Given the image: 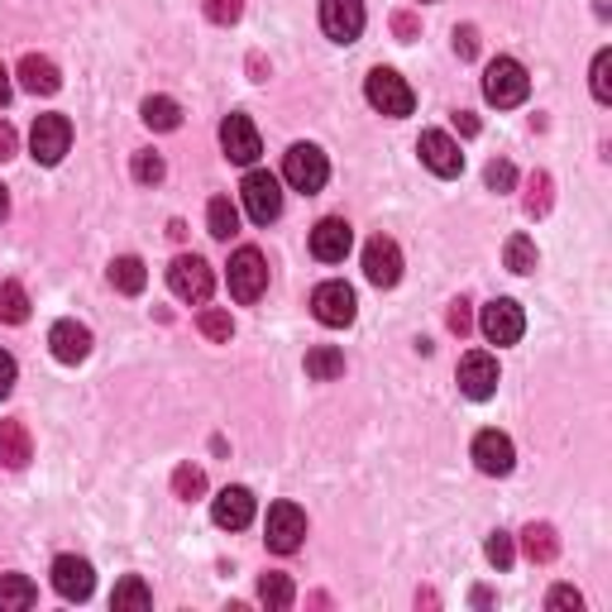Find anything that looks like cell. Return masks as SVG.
Masks as SVG:
<instances>
[{
  "mask_svg": "<svg viewBox=\"0 0 612 612\" xmlns=\"http://www.w3.org/2000/svg\"><path fill=\"white\" fill-rule=\"evenodd\" d=\"M484 96H488V106H498V111L522 106V101L531 96V77H527V68H522L517 58H493L488 72H484Z\"/></svg>",
  "mask_w": 612,
  "mask_h": 612,
  "instance_id": "6da1fadb",
  "label": "cell"
},
{
  "mask_svg": "<svg viewBox=\"0 0 612 612\" xmlns=\"http://www.w3.org/2000/svg\"><path fill=\"white\" fill-rule=\"evenodd\" d=\"M363 96H369V106L388 115V120H402V115H412V106H416V91L407 86V77L393 68H373L369 82H363Z\"/></svg>",
  "mask_w": 612,
  "mask_h": 612,
  "instance_id": "7a4b0ae2",
  "label": "cell"
},
{
  "mask_svg": "<svg viewBox=\"0 0 612 612\" xmlns=\"http://www.w3.org/2000/svg\"><path fill=\"white\" fill-rule=\"evenodd\" d=\"M168 288H173L177 302L206 307V302H211V292H216V273H211V264H206V258H197V254H177L173 268H168Z\"/></svg>",
  "mask_w": 612,
  "mask_h": 612,
  "instance_id": "3957f363",
  "label": "cell"
},
{
  "mask_svg": "<svg viewBox=\"0 0 612 612\" xmlns=\"http://www.w3.org/2000/svg\"><path fill=\"white\" fill-rule=\"evenodd\" d=\"M264 292H268V264H264V254H258L254 244H244V250L230 254V297L250 307Z\"/></svg>",
  "mask_w": 612,
  "mask_h": 612,
  "instance_id": "277c9868",
  "label": "cell"
},
{
  "mask_svg": "<svg viewBox=\"0 0 612 612\" xmlns=\"http://www.w3.org/2000/svg\"><path fill=\"white\" fill-rule=\"evenodd\" d=\"M325 177H331V163H325V153L316 145H292L288 153H282V182L297 192H321Z\"/></svg>",
  "mask_w": 612,
  "mask_h": 612,
  "instance_id": "5b68a950",
  "label": "cell"
},
{
  "mask_svg": "<svg viewBox=\"0 0 612 612\" xmlns=\"http://www.w3.org/2000/svg\"><path fill=\"white\" fill-rule=\"evenodd\" d=\"M240 197H244V211H250L254 226H273V220L282 216V177H273V173H264V168H254V173L244 177Z\"/></svg>",
  "mask_w": 612,
  "mask_h": 612,
  "instance_id": "8992f818",
  "label": "cell"
},
{
  "mask_svg": "<svg viewBox=\"0 0 612 612\" xmlns=\"http://www.w3.org/2000/svg\"><path fill=\"white\" fill-rule=\"evenodd\" d=\"M68 149H72V120H68V115H38L34 129H30V153H34V163L58 168Z\"/></svg>",
  "mask_w": 612,
  "mask_h": 612,
  "instance_id": "52a82bcc",
  "label": "cell"
},
{
  "mask_svg": "<svg viewBox=\"0 0 612 612\" xmlns=\"http://www.w3.org/2000/svg\"><path fill=\"white\" fill-rule=\"evenodd\" d=\"M302 536H307V512H302V507H297V503H273L268 507V522H264L268 551L292 555V551H302Z\"/></svg>",
  "mask_w": 612,
  "mask_h": 612,
  "instance_id": "ba28073f",
  "label": "cell"
},
{
  "mask_svg": "<svg viewBox=\"0 0 612 612\" xmlns=\"http://www.w3.org/2000/svg\"><path fill=\"white\" fill-rule=\"evenodd\" d=\"M311 316H316L321 325H331V331H340V325H349L359 316V302H355V288L349 282H321L316 292H311Z\"/></svg>",
  "mask_w": 612,
  "mask_h": 612,
  "instance_id": "9c48e42d",
  "label": "cell"
},
{
  "mask_svg": "<svg viewBox=\"0 0 612 612\" xmlns=\"http://www.w3.org/2000/svg\"><path fill=\"white\" fill-rule=\"evenodd\" d=\"M478 331L488 335V345H517L527 335V316H522V307H517L512 297H498V302L484 307Z\"/></svg>",
  "mask_w": 612,
  "mask_h": 612,
  "instance_id": "30bf717a",
  "label": "cell"
},
{
  "mask_svg": "<svg viewBox=\"0 0 612 612\" xmlns=\"http://www.w3.org/2000/svg\"><path fill=\"white\" fill-rule=\"evenodd\" d=\"M220 149H226V159L240 163V168L258 163L264 145H258V129H254L250 115H226V125H220Z\"/></svg>",
  "mask_w": 612,
  "mask_h": 612,
  "instance_id": "8fae6325",
  "label": "cell"
},
{
  "mask_svg": "<svg viewBox=\"0 0 612 612\" xmlns=\"http://www.w3.org/2000/svg\"><path fill=\"white\" fill-rule=\"evenodd\" d=\"M363 0H321V30L335 44H355L363 34Z\"/></svg>",
  "mask_w": 612,
  "mask_h": 612,
  "instance_id": "7c38bea8",
  "label": "cell"
},
{
  "mask_svg": "<svg viewBox=\"0 0 612 612\" xmlns=\"http://www.w3.org/2000/svg\"><path fill=\"white\" fill-rule=\"evenodd\" d=\"M254 512H258V503H254V493L244 484H230V488H220L211 498V522L226 527V531H244L254 522Z\"/></svg>",
  "mask_w": 612,
  "mask_h": 612,
  "instance_id": "4fadbf2b",
  "label": "cell"
},
{
  "mask_svg": "<svg viewBox=\"0 0 612 612\" xmlns=\"http://www.w3.org/2000/svg\"><path fill=\"white\" fill-rule=\"evenodd\" d=\"M416 153H422V163L431 168L436 177H460L464 173V153L446 129H426V135L416 139Z\"/></svg>",
  "mask_w": 612,
  "mask_h": 612,
  "instance_id": "5bb4252c",
  "label": "cell"
},
{
  "mask_svg": "<svg viewBox=\"0 0 612 612\" xmlns=\"http://www.w3.org/2000/svg\"><path fill=\"white\" fill-rule=\"evenodd\" d=\"M460 393L469 402H488L498 393V359L484 355V349H474V355L460 359Z\"/></svg>",
  "mask_w": 612,
  "mask_h": 612,
  "instance_id": "9a60e30c",
  "label": "cell"
},
{
  "mask_svg": "<svg viewBox=\"0 0 612 612\" xmlns=\"http://www.w3.org/2000/svg\"><path fill=\"white\" fill-rule=\"evenodd\" d=\"M363 278L373 282V288H397L402 278V250L388 234H379V240L363 244Z\"/></svg>",
  "mask_w": 612,
  "mask_h": 612,
  "instance_id": "2e32d148",
  "label": "cell"
},
{
  "mask_svg": "<svg viewBox=\"0 0 612 612\" xmlns=\"http://www.w3.org/2000/svg\"><path fill=\"white\" fill-rule=\"evenodd\" d=\"M54 589L68 598V603H86L91 589H96V569H91V559H82V555H58L54 559Z\"/></svg>",
  "mask_w": 612,
  "mask_h": 612,
  "instance_id": "e0dca14e",
  "label": "cell"
},
{
  "mask_svg": "<svg viewBox=\"0 0 612 612\" xmlns=\"http://www.w3.org/2000/svg\"><path fill=\"white\" fill-rule=\"evenodd\" d=\"M349 244H355V230H349V220H340V216H325V220H316V230H311V254H316L321 264H345Z\"/></svg>",
  "mask_w": 612,
  "mask_h": 612,
  "instance_id": "ac0fdd59",
  "label": "cell"
},
{
  "mask_svg": "<svg viewBox=\"0 0 612 612\" xmlns=\"http://www.w3.org/2000/svg\"><path fill=\"white\" fill-rule=\"evenodd\" d=\"M469 454H474V464L484 469V474H493V478L512 474V464H517V450H512V440H507L503 431H478Z\"/></svg>",
  "mask_w": 612,
  "mask_h": 612,
  "instance_id": "d6986e66",
  "label": "cell"
},
{
  "mask_svg": "<svg viewBox=\"0 0 612 612\" xmlns=\"http://www.w3.org/2000/svg\"><path fill=\"white\" fill-rule=\"evenodd\" d=\"M48 349H54L58 363H82L91 355V331L82 321H58L54 331H48Z\"/></svg>",
  "mask_w": 612,
  "mask_h": 612,
  "instance_id": "ffe728a7",
  "label": "cell"
},
{
  "mask_svg": "<svg viewBox=\"0 0 612 612\" xmlns=\"http://www.w3.org/2000/svg\"><path fill=\"white\" fill-rule=\"evenodd\" d=\"M20 86L34 91V96H54V91L62 86L58 62L44 58V54H24V58H20Z\"/></svg>",
  "mask_w": 612,
  "mask_h": 612,
  "instance_id": "44dd1931",
  "label": "cell"
},
{
  "mask_svg": "<svg viewBox=\"0 0 612 612\" xmlns=\"http://www.w3.org/2000/svg\"><path fill=\"white\" fill-rule=\"evenodd\" d=\"M145 282H149V268H145V258H135V254H120L111 264V288L115 292H125V297H139L145 292Z\"/></svg>",
  "mask_w": 612,
  "mask_h": 612,
  "instance_id": "7402d4cb",
  "label": "cell"
},
{
  "mask_svg": "<svg viewBox=\"0 0 612 612\" xmlns=\"http://www.w3.org/2000/svg\"><path fill=\"white\" fill-rule=\"evenodd\" d=\"M30 431H24V422H0V460H5L10 469H24L30 464Z\"/></svg>",
  "mask_w": 612,
  "mask_h": 612,
  "instance_id": "603a6c76",
  "label": "cell"
},
{
  "mask_svg": "<svg viewBox=\"0 0 612 612\" xmlns=\"http://www.w3.org/2000/svg\"><path fill=\"white\" fill-rule=\"evenodd\" d=\"M38 603V589L30 575H0V612H24Z\"/></svg>",
  "mask_w": 612,
  "mask_h": 612,
  "instance_id": "cb8c5ba5",
  "label": "cell"
},
{
  "mask_svg": "<svg viewBox=\"0 0 612 612\" xmlns=\"http://www.w3.org/2000/svg\"><path fill=\"white\" fill-rule=\"evenodd\" d=\"M345 373V355L335 345H316V349H307V379H316V383H331V379H340Z\"/></svg>",
  "mask_w": 612,
  "mask_h": 612,
  "instance_id": "d4e9b609",
  "label": "cell"
},
{
  "mask_svg": "<svg viewBox=\"0 0 612 612\" xmlns=\"http://www.w3.org/2000/svg\"><path fill=\"white\" fill-rule=\"evenodd\" d=\"M522 545H527V555L536 559V565H551V559L559 555V541H555V527H545V522H531L522 531Z\"/></svg>",
  "mask_w": 612,
  "mask_h": 612,
  "instance_id": "484cf974",
  "label": "cell"
},
{
  "mask_svg": "<svg viewBox=\"0 0 612 612\" xmlns=\"http://www.w3.org/2000/svg\"><path fill=\"white\" fill-rule=\"evenodd\" d=\"M139 115H145L149 129H177L182 125V106L173 96H149L145 106H139Z\"/></svg>",
  "mask_w": 612,
  "mask_h": 612,
  "instance_id": "4316f807",
  "label": "cell"
},
{
  "mask_svg": "<svg viewBox=\"0 0 612 612\" xmlns=\"http://www.w3.org/2000/svg\"><path fill=\"white\" fill-rule=\"evenodd\" d=\"M0 321L5 325L30 321V292H24L20 282H0Z\"/></svg>",
  "mask_w": 612,
  "mask_h": 612,
  "instance_id": "83f0119b",
  "label": "cell"
},
{
  "mask_svg": "<svg viewBox=\"0 0 612 612\" xmlns=\"http://www.w3.org/2000/svg\"><path fill=\"white\" fill-rule=\"evenodd\" d=\"M206 230H211L216 240H230V234H240V211H234L226 197H216L206 206Z\"/></svg>",
  "mask_w": 612,
  "mask_h": 612,
  "instance_id": "f1b7e54d",
  "label": "cell"
},
{
  "mask_svg": "<svg viewBox=\"0 0 612 612\" xmlns=\"http://www.w3.org/2000/svg\"><path fill=\"white\" fill-rule=\"evenodd\" d=\"M292 598H297V589H292V579L288 575H264L258 579V603L264 608H292Z\"/></svg>",
  "mask_w": 612,
  "mask_h": 612,
  "instance_id": "f546056e",
  "label": "cell"
},
{
  "mask_svg": "<svg viewBox=\"0 0 612 612\" xmlns=\"http://www.w3.org/2000/svg\"><path fill=\"white\" fill-rule=\"evenodd\" d=\"M153 603V593H149V584L139 579V575H129L115 584V593H111V608H149Z\"/></svg>",
  "mask_w": 612,
  "mask_h": 612,
  "instance_id": "4dcf8cb0",
  "label": "cell"
},
{
  "mask_svg": "<svg viewBox=\"0 0 612 612\" xmlns=\"http://www.w3.org/2000/svg\"><path fill=\"white\" fill-rule=\"evenodd\" d=\"M503 258L512 273H536V244H531L527 234H512V240L503 244Z\"/></svg>",
  "mask_w": 612,
  "mask_h": 612,
  "instance_id": "1f68e13d",
  "label": "cell"
},
{
  "mask_svg": "<svg viewBox=\"0 0 612 612\" xmlns=\"http://www.w3.org/2000/svg\"><path fill=\"white\" fill-rule=\"evenodd\" d=\"M197 325H201V335H206V340H216V345H230V335H234L230 311H220V307H206Z\"/></svg>",
  "mask_w": 612,
  "mask_h": 612,
  "instance_id": "d6a6232c",
  "label": "cell"
},
{
  "mask_svg": "<svg viewBox=\"0 0 612 612\" xmlns=\"http://www.w3.org/2000/svg\"><path fill=\"white\" fill-rule=\"evenodd\" d=\"M173 493H177V498H201V493H206V474H201V469L197 464H182V469H173Z\"/></svg>",
  "mask_w": 612,
  "mask_h": 612,
  "instance_id": "836d02e7",
  "label": "cell"
},
{
  "mask_svg": "<svg viewBox=\"0 0 612 612\" xmlns=\"http://www.w3.org/2000/svg\"><path fill=\"white\" fill-rule=\"evenodd\" d=\"M129 173H135V182H145V187H153V182H163L168 168H163V159H159L153 149H139V153H135V163H129Z\"/></svg>",
  "mask_w": 612,
  "mask_h": 612,
  "instance_id": "e575fe53",
  "label": "cell"
},
{
  "mask_svg": "<svg viewBox=\"0 0 612 612\" xmlns=\"http://www.w3.org/2000/svg\"><path fill=\"white\" fill-rule=\"evenodd\" d=\"M593 96L603 101V106L612 101V48H603V54L593 58Z\"/></svg>",
  "mask_w": 612,
  "mask_h": 612,
  "instance_id": "d590c367",
  "label": "cell"
},
{
  "mask_svg": "<svg viewBox=\"0 0 612 612\" xmlns=\"http://www.w3.org/2000/svg\"><path fill=\"white\" fill-rule=\"evenodd\" d=\"M512 559H517L512 536H507V531H493V536H488V565L493 569H512Z\"/></svg>",
  "mask_w": 612,
  "mask_h": 612,
  "instance_id": "8d00e7d4",
  "label": "cell"
},
{
  "mask_svg": "<svg viewBox=\"0 0 612 612\" xmlns=\"http://www.w3.org/2000/svg\"><path fill=\"white\" fill-rule=\"evenodd\" d=\"M527 211H531V216H545V211H551V173H531Z\"/></svg>",
  "mask_w": 612,
  "mask_h": 612,
  "instance_id": "74e56055",
  "label": "cell"
},
{
  "mask_svg": "<svg viewBox=\"0 0 612 612\" xmlns=\"http://www.w3.org/2000/svg\"><path fill=\"white\" fill-rule=\"evenodd\" d=\"M484 182H488L493 192H512V187H517V168L507 163V159H493L488 173H484Z\"/></svg>",
  "mask_w": 612,
  "mask_h": 612,
  "instance_id": "f35d334b",
  "label": "cell"
},
{
  "mask_svg": "<svg viewBox=\"0 0 612 612\" xmlns=\"http://www.w3.org/2000/svg\"><path fill=\"white\" fill-rule=\"evenodd\" d=\"M446 325H450L454 335H460V340H464L469 331H474V311H469V302H464V297H460V302H450V311H446Z\"/></svg>",
  "mask_w": 612,
  "mask_h": 612,
  "instance_id": "ab89813d",
  "label": "cell"
},
{
  "mask_svg": "<svg viewBox=\"0 0 612 612\" xmlns=\"http://www.w3.org/2000/svg\"><path fill=\"white\" fill-rule=\"evenodd\" d=\"M240 0H206V15H211L216 24H234V20H240Z\"/></svg>",
  "mask_w": 612,
  "mask_h": 612,
  "instance_id": "60d3db41",
  "label": "cell"
},
{
  "mask_svg": "<svg viewBox=\"0 0 612 612\" xmlns=\"http://www.w3.org/2000/svg\"><path fill=\"white\" fill-rule=\"evenodd\" d=\"M454 54H460V58H474L478 54V30H474V24L454 30Z\"/></svg>",
  "mask_w": 612,
  "mask_h": 612,
  "instance_id": "b9f144b4",
  "label": "cell"
},
{
  "mask_svg": "<svg viewBox=\"0 0 612 612\" xmlns=\"http://www.w3.org/2000/svg\"><path fill=\"white\" fill-rule=\"evenodd\" d=\"M551 608H584V598H579V589H569V584H559V589H551V598H545Z\"/></svg>",
  "mask_w": 612,
  "mask_h": 612,
  "instance_id": "7bdbcfd3",
  "label": "cell"
},
{
  "mask_svg": "<svg viewBox=\"0 0 612 612\" xmlns=\"http://www.w3.org/2000/svg\"><path fill=\"white\" fill-rule=\"evenodd\" d=\"M10 388H15V359L0 349V397H10Z\"/></svg>",
  "mask_w": 612,
  "mask_h": 612,
  "instance_id": "ee69618b",
  "label": "cell"
},
{
  "mask_svg": "<svg viewBox=\"0 0 612 612\" xmlns=\"http://www.w3.org/2000/svg\"><path fill=\"white\" fill-rule=\"evenodd\" d=\"M15 145H20V139H15V129H10L5 120H0V163H5V159H15Z\"/></svg>",
  "mask_w": 612,
  "mask_h": 612,
  "instance_id": "f6af8a7d",
  "label": "cell"
},
{
  "mask_svg": "<svg viewBox=\"0 0 612 612\" xmlns=\"http://www.w3.org/2000/svg\"><path fill=\"white\" fill-rule=\"evenodd\" d=\"M454 125H460V135H478V120H474V115H469V111H460V115H454Z\"/></svg>",
  "mask_w": 612,
  "mask_h": 612,
  "instance_id": "bcb514c9",
  "label": "cell"
},
{
  "mask_svg": "<svg viewBox=\"0 0 612 612\" xmlns=\"http://www.w3.org/2000/svg\"><path fill=\"white\" fill-rule=\"evenodd\" d=\"M393 24H397V34H402V38H412V34H416V20H412V15H397Z\"/></svg>",
  "mask_w": 612,
  "mask_h": 612,
  "instance_id": "7dc6e473",
  "label": "cell"
},
{
  "mask_svg": "<svg viewBox=\"0 0 612 612\" xmlns=\"http://www.w3.org/2000/svg\"><path fill=\"white\" fill-rule=\"evenodd\" d=\"M10 101V72H5V62H0V106Z\"/></svg>",
  "mask_w": 612,
  "mask_h": 612,
  "instance_id": "c3c4849f",
  "label": "cell"
},
{
  "mask_svg": "<svg viewBox=\"0 0 612 612\" xmlns=\"http://www.w3.org/2000/svg\"><path fill=\"white\" fill-rule=\"evenodd\" d=\"M5 206H10V201H5V187H0V220H5Z\"/></svg>",
  "mask_w": 612,
  "mask_h": 612,
  "instance_id": "681fc988",
  "label": "cell"
}]
</instances>
